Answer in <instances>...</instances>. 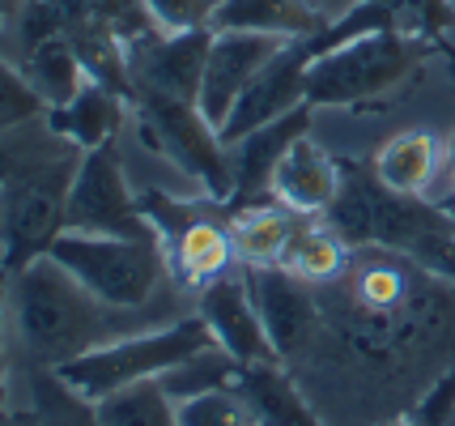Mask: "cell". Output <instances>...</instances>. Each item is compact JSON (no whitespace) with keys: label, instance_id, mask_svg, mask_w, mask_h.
<instances>
[{"label":"cell","instance_id":"obj_28","mask_svg":"<svg viewBox=\"0 0 455 426\" xmlns=\"http://www.w3.org/2000/svg\"><path fill=\"white\" fill-rule=\"evenodd\" d=\"M39 116H47V102L35 94V85L26 82L18 64H9L0 52V128H18V124L39 120Z\"/></svg>","mask_w":455,"mask_h":426},{"label":"cell","instance_id":"obj_27","mask_svg":"<svg viewBox=\"0 0 455 426\" xmlns=\"http://www.w3.org/2000/svg\"><path fill=\"white\" fill-rule=\"evenodd\" d=\"M179 426H256V414L235 384L179 401Z\"/></svg>","mask_w":455,"mask_h":426},{"label":"cell","instance_id":"obj_1","mask_svg":"<svg viewBox=\"0 0 455 426\" xmlns=\"http://www.w3.org/2000/svg\"><path fill=\"white\" fill-rule=\"evenodd\" d=\"M4 311L21 358L30 366H64L68 358H81L116 337L154 328V320L145 316L149 307L128 311L102 303L52 256H39L21 273H9Z\"/></svg>","mask_w":455,"mask_h":426},{"label":"cell","instance_id":"obj_36","mask_svg":"<svg viewBox=\"0 0 455 426\" xmlns=\"http://www.w3.org/2000/svg\"><path fill=\"white\" fill-rule=\"evenodd\" d=\"M438 205H443V209H447V213L455 218V192H447V197H438Z\"/></svg>","mask_w":455,"mask_h":426},{"label":"cell","instance_id":"obj_19","mask_svg":"<svg viewBox=\"0 0 455 426\" xmlns=\"http://www.w3.org/2000/svg\"><path fill=\"white\" fill-rule=\"evenodd\" d=\"M235 388L256 414V426H323L307 397L294 388V380L281 371V363H256L238 371Z\"/></svg>","mask_w":455,"mask_h":426},{"label":"cell","instance_id":"obj_23","mask_svg":"<svg viewBox=\"0 0 455 426\" xmlns=\"http://www.w3.org/2000/svg\"><path fill=\"white\" fill-rule=\"evenodd\" d=\"M102 426H179L175 397L162 388V380H140L94 401Z\"/></svg>","mask_w":455,"mask_h":426},{"label":"cell","instance_id":"obj_11","mask_svg":"<svg viewBox=\"0 0 455 426\" xmlns=\"http://www.w3.org/2000/svg\"><path fill=\"white\" fill-rule=\"evenodd\" d=\"M311 60H315V56H311V43L307 39L285 43L277 56L251 77V85L238 94L235 111H230L226 124L218 128L221 141L238 145L247 133H256L264 124L290 116L294 107H302V102H307V68H311Z\"/></svg>","mask_w":455,"mask_h":426},{"label":"cell","instance_id":"obj_4","mask_svg":"<svg viewBox=\"0 0 455 426\" xmlns=\"http://www.w3.org/2000/svg\"><path fill=\"white\" fill-rule=\"evenodd\" d=\"M140 213L149 218L154 235H158L162 252H166V269L179 290H204L230 273L238 264L235 239H230V209L221 201H179L171 192L145 188L137 192Z\"/></svg>","mask_w":455,"mask_h":426},{"label":"cell","instance_id":"obj_26","mask_svg":"<svg viewBox=\"0 0 455 426\" xmlns=\"http://www.w3.org/2000/svg\"><path fill=\"white\" fill-rule=\"evenodd\" d=\"M238 363L230 350H221V345H209V350H200L192 354L183 366L175 371H166L162 375V388L175 397V401H188V397H200V392H213V388H230L238 380Z\"/></svg>","mask_w":455,"mask_h":426},{"label":"cell","instance_id":"obj_30","mask_svg":"<svg viewBox=\"0 0 455 426\" xmlns=\"http://www.w3.org/2000/svg\"><path fill=\"white\" fill-rule=\"evenodd\" d=\"M451 418H455V371H447V375L426 392V401L417 406L413 426H447Z\"/></svg>","mask_w":455,"mask_h":426},{"label":"cell","instance_id":"obj_33","mask_svg":"<svg viewBox=\"0 0 455 426\" xmlns=\"http://www.w3.org/2000/svg\"><path fill=\"white\" fill-rule=\"evenodd\" d=\"M0 426H39V418H35V409H26V414H13V409H9V414L0 418Z\"/></svg>","mask_w":455,"mask_h":426},{"label":"cell","instance_id":"obj_5","mask_svg":"<svg viewBox=\"0 0 455 426\" xmlns=\"http://www.w3.org/2000/svg\"><path fill=\"white\" fill-rule=\"evenodd\" d=\"M77 163L81 149H73L21 171L18 180L0 188V269L4 273H21L26 264L47 256L52 244L64 235Z\"/></svg>","mask_w":455,"mask_h":426},{"label":"cell","instance_id":"obj_29","mask_svg":"<svg viewBox=\"0 0 455 426\" xmlns=\"http://www.w3.org/2000/svg\"><path fill=\"white\" fill-rule=\"evenodd\" d=\"M221 0H145V9L154 13L162 30H200L213 26Z\"/></svg>","mask_w":455,"mask_h":426},{"label":"cell","instance_id":"obj_25","mask_svg":"<svg viewBox=\"0 0 455 426\" xmlns=\"http://www.w3.org/2000/svg\"><path fill=\"white\" fill-rule=\"evenodd\" d=\"M30 401L39 426H102L94 401L73 392L52 366H30Z\"/></svg>","mask_w":455,"mask_h":426},{"label":"cell","instance_id":"obj_6","mask_svg":"<svg viewBox=\"0 0 455 426\" xmlns=\"http://www.w3.org/2000/svg\"><path fill=\"white\" fill-rule=\"evenodd\" d=\"M73 277H77L90 294H99L111 307H149L171 269H166V252L158 239H119V235H77L64 230L52 252Z\"/></svg>","mask_w":455,"mask_h":426},{"label":"cell","instance_id":"obj_22","mask_svg":"<svg viewBox=\"0 0 455 426\" xmlns=\"http://www.w3.org/2000/svg\"><path fill=\"white\" fill-rule=\"evenodd\" d=\"M349 252L354 247L340 239L328 222H302L294 230V239L281 252V269H290L298 282L307 285H323V282H340L349 273Z\"/></svg>","mask_w":455,"mask_h":426},{"label":"cell","instance_id":"obj_17","mask_svg":"<svg viewBox=\"0 0 455 426\" xmlns=\"http://www.w3.org/2000/svg\"><path fill=\"white\" fill-rule=\"evenodd\" d=\"M328 13L315 0H221L213 30H256L277 39H315L328 26Z\"/></svg>","mask_w":455,"mask_h":426},{"label":"cell","instance_id":"obj_15","mask_svg":"<svg viewBox=\"0 0 455 426\" xmlns=\"http://www.w3.org/2000/svg\"><path fill=\"white\" fill-rule=\"evenodd\" d=\"M311 102L294 107L290 116L264 124L256 133H247L238 145H230V163H235V197L226 209H243V205H256L259 197H268V180L277 171L281 154L311 128Z\"/></svg>","mask_w":455,"mask_h":426},{"label":"cell","instance_id":"obj_8","mask_svg":"<svg viewBox=\"0 0 455 426\" xmlns=\"http://www.w3.org/2000/svg\"><path fill=\"white\" fill-rule=\"evenodd\" d=\"M64 230L77 235H119V239H158L149 218L140 213L137 192L124 180L116 145H99L81 154L73 192H68V213Z\"/></svg>","mask_w":455,"mask_h":426},{"label":"cell","instance_id":"obj_37","mask_svg":"<svg viewBox=\"0 0 455 426\" xmlns=\"http://www.w3.org/2000/svg\"><path fill=\"white\" fill-rule=\"evenodd\" d=\"M371 4H383V9H392V13L400 9V0H371Z\"/></svg>","mask_w":455,"mask_h":426},{"label":"cell","instance_id":"obj_14","mask_svg":"<svg viewBox=\"0 0 455 426\" xmlns=\"http://www.w3.org/2000/svg\"><path fill=\"white\" fill-rule=\"evenodd\" d=\"M340 192V158H332L323 145L302 133L285 154H281L277 171L268 180V197L281 201L285 209H294L298 218H315L328 213Z\"/></svg>","mask_w":455,"mask_h":426},{"label":"cell","instance_id":"obj_13","mask_svg":"<svg viewBox=\"0 0 455 426\" xmlns=\"http://www.w3.org/2000/svg\"><path fill=\"white\" fill-rule=\"evenodd\" d=\"M200 316L204 325L213 328L221 350H230L243 366H256V363H281L268 333L259 325V311H256V299L251 290L243 282V273H226L218 282H209L200 290Z\"/></svg>","mask_w":455,"mask_h":426},{"label":"cell","instance_id":"obj_18","mask_svg":"<svg viewBox=\"0 0 455 426\" xmlns=\"http://www.w3.org/2000/svg\"><path fill=\"white\" fill-rule=\"evenodd\" d=\"M371 166L379 183H387L400 197H426L443 171V141L430 128H404L379 145Z\"/></svg>","mask_w":455,"mask_h":426},{"label":"cell","instance_id":"obj_35","mask_svg":"<svg viewBox=\"0 0 455 426\" xmlns=\"http://www.w3.org/2000/svg\"><path fill=\"white\" fill-rule=\"evenodd\" d=\"M438 52H443V56H447V68H451V77H455V47H451V43H443V47H438Z\"/></svg>","mask_w":455,"mask_h":426},{"label":"cell","instance_id":"obj_7","mask_svg":"<svg viewBox=\"0 0 455 426\" xmlns=\"http://www.w3.org/2000/svg\"><path fill=\"white\" fill-rule=\"evenodd\" d=\"M132 120L137 137L145 149H154L158 158L183 166L188 175H196L204 197L230 205L235 197V163H230V145L221 141V133L204 120L196 102L166 99V94H132Z\"/></svg>","mask_w":455,"mask_h":426},{"label":"cell","instance_id":"obj_2","mask_svg":"<svg viewBox=\"0 0 455 426\" xmlns=\"http://www.w3.org/2000/svg\"><path fill=\"white\" fill-rule=\"evenodd\" d=\"M438 47L413 39L404 30H371L354 43L323 52L307 68V102L311 107H371L409 85L421 64Z\"/></svg>","mask_w":455,"mask_h":426},{"label":"cell","instance_id":"obj_31","mask_svg":"<svg viewBox=\"0 0 455 426\" xmlns=\"http://www.w3.org/2000/svg\"><path fill=\"white\" fill-rule=\"evenodd\" d=\"M4 294H9V273L0 269V418L9 414V371H4L9 366V328H4L9 311H4Z\"/></svg>","mask_w":455,"mask_h":426},{"label":"cell","instance_id":"obj_24","mask_svg":"<svg viewBox=\"0 0 455 426\" xmlns=\"http://www.w3.org/2000/svg\"><path fill=\"white\" fill-rule=\"evenodd\" d=\"M77 145H68L56 128L47 124V116L39 120H26L18 128H0V188L9 180H18L21 171L60 158V154H73Z\"/></svg>","mask_w":455,"mask_h":426},{"label":"cell","instance_id":"obj_38","mask_svg":"<svg viewBox=\"0 0 455 426\" xmlns=\"http://www.w3.org/2000/svg\"><path fill=\"white\" fill-rule=\"evenodd\" d=\"M383 426H413V418H409V422H404V418H400V422H383Z\"/></svg>","mask_w":455,"mask_h":426},{"label":"cell","instance_id":"obj_9","mask_svg":"<svg viewBox=\"0 0 455 426\" xmlns=\"http://www.w3.org/2000/svg\"><path fill=\"white\" fill-rule=\"evenodd\" d=\"M209 47H213V26H200V30H154L145 39L128 43L124 56H128L132 94H166V99L196 102Z\"/></svg>","mask_w":455,"mask_h":426},{"label":"cell","instance_id":"obj_16","mask_svg":"<svg viewBox=\"0 0 455 426\" xmlns=\"http://www.w3.org/2000/svg\"><path fill=\"white\" fill-rule=\"evenodd\" d=\"M128 111H132L128 99H119L111 85H102L90 77L64 107H52V111H47V124H52L68 145H77L81 154H90V149H99V145H116Z\"/></svg>","mask_w":455,"mask_h":426},{"label":"cell","instance_id":"obj_3","mask_svg":"<svg viewBox=\"0 0 455 426\" xmlns=\"http://www.w3.org/2000/svg\"><path fill=\"white\" fill-rule=\"evenodd\" d=\"M218 345L213 328L204 325V316H179L171 325L158 328H140V333H128V337H116V342L99 345L81 358H68L64 366H52L64 384L81 392L85 401H102L119 388L140 384V380H162L166 371L183 366L192 354Z\"/></svg>","mask_w":455,"mask_h":426},{"label":"cell","instance_id":"obj_34","mask_svg":"<svg viewBox=\"0 0 455 426\" xmlns=\"http://www.w3.org/2000/svg\"><path fill=\"white\" fill-rule=\"evenodd\" d=\"M21 9V0H0V21H13Z\"/></svg>","mask_w":455,"mask_h":426},{"label":"cell","instance_id":"obj_12","mask_svg":"<svg viewBox=\"0 0 455 426\" xmlns=\"http://www.w3.org/2000/svg\"><path fill=\"white\" fill-rule=\"evenodd\" d=\"M285 43L290 39L256 35V30H213V47H209L200 94H196V107L204 111V120L213 128H221L226 116L235 111L238 94L251 85V77L277 56Z\"/></svg>","mask_w":455,"mask_h":426},{"label":"cell","instance_id":"obj_21","mask_svg":"<svg viewBox=\"0 0 455 426\" xmlns=\"http://www.w3.org/2000/svg\"><path fill=\"white\" fill-rule=\"evenodd\" d=\"M298 213L281 201H256L230 209V239H235L238 264H277L285 244L294 239Z\"/></svg>","mask_w":455,"mask_h":426},{"label":"cell","instance_id":"obj_10","mask_svg":"<svg viewBox=\"0 0 455 426\" xmlns=\"http://www.w3.org/2000/svg\"><path fill=\"white\" fill-rule=\"evenodd\" d=\"M243 282L256 299L259 325L281 363H294L298 354H307V345L323 333V307L315 303L307 282H298L281 264H243Z\"/></svg>","mask_w":455,"mask_h":426},{"label":"cell","instance_id":"obj_32","mask_svg":"<svg viewBox=\"0 0 455 426\" xmlns=\"http://www.w3.org/2000/svg\"><path fill=\"white\" fill-rule=\"evenodd\" d=\"M443 175H447V183H451V192H455V133L443 141Z\"/></svg>","mask_w":455,"mask_h":426},{"label":"cell","instance_id":"obj_20","mask_svg":"<svg viewBox=\"0 0 455 426\" xmlns=\"http://www.w3.org/2000/svg\"><path fill=\"white\" fill-rule=\"evenodd\" d=\"M18 68L26 73V82L35 85V94L47 102V111H52V107H64L81 85L90 82L77 47L64 39V35H47V39H39V43L18 47Z\"/></svg>","mask_w":455,"mask_h":426}]
</instances>
